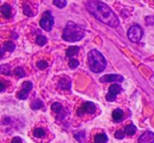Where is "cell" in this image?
Instances as JSON below:
<instances>
[{
	"label": "cell",
	"mask_w": 154,
	"mask_h": 143,
	"mask_svg": "<svg viewBox=\"0 0 154 143\" xmlns=\"http://www.w3.org/2000/svg\"><path fill=\"white\" fill-rule=\"evenodd\" d=\"M86 7L97 20L103 23L111 28H116L119 25V20L116 14L110 9V7H108L100 0H88L86 2Z\"/></svg>",
	"instance_id": "obj_1"
},
{
	"label": "cell",
	"mask_w": 154,
	"mask_h": 143,
	"mask_svg": "<svg viewBox=\"0 0 154 143\" xmlns=\"http://www.w3.org/2000/svg\"><path fill=\"white\" fill-rule=\"evenodd\" d=\"M85 37V31L82 26L77 25L73 21H69L62 33V39L68 42H75L82 40Z\"/></svg>",
	"instance_id": "obj_2"
},
{
	"label": "cell",
	"mask_w": 154,
	"mask_h": 143,
	"mask_svg": "<svg viewBox=\"0 0 154 143\" xmlns=\"http://www.w3.org/2000/svg\"><path fill=\"white\" fill-rule=\"evenodd\" d=\"M88 64L92 72L101 73L107 66V61L100 52H98L97 49H92L88 55Z\"/></svg>",
	"instance_id": "obj_3"
},
{
	"label": "cell",
	"mask_w": 154,
	"mask_h": 143,
	"mask_svg": "<svg viewBox=\"0 0 154 143\" xmlns=\"http://www.w3.org/2000/svg\"><path fill=\"white\" fill-rule=\"evenodd\" d=\"M143 35V28L138 25V24H135L132 25L128 31V38L130 39L132 42H138L141 39Z\"/></svg>",
	"instance_id": "obj_4"
},
{
	"label": "cell",
	"mask_w": 154,
	"mask_h": 143,
	"mask_svg": "<svg viewBox=\"0 0 154 143\" xmlns=\"http://www.w3.org/2000/svg\"><path fill=\"white\" fill-rule=\"evenodd\" d=\"M40 26L43 28L45 31L47 32H50V31L53 28V25H54V18L53 16L51 15L50 12H45L43 17L40 19V22H39Z\"/></svg>",
	"instance_id": "obj_5"
},
{
	"label": "cell",
	"mask_w": 154,
	"mask_h": 143,
	"mask_svg": "<svg viewBox=\"0 0 154 143\" xmlns=\"http://www.w3.org/2000/svg\"><path fill=\"white\" fill-rule=\"evenodd\" d=\"M122 91V88L119 84H112L109 88V93H108L107 96H106L107 101H109V102L114 101L116 99V96H117Z\"/></svg>",
	"instance_id": "obj_6"
},
{
	"label": "cell",
	"mask_w": 154,
	"mask_h": 143,
	"mask_svg": "<svg viewBox=\"0 0 154 143\" xmlns=\"http://www.w3.org/2000/svg\"><path fill=\"white\" fill-rule=\"evenodd\" d=\"M32 88H33L32 82H30V81L24 82V83L22 84V90L17 94V97L19 99H21V100H23V99H26L29 97V94H30V92L32 91Z\"/></svg>",
	"instance_id": "obj_7"
},
{
	"label": "cell",
	"mask_w": 154,
	"mask_h": 143,
	"mask_svg": "<svg viewBox=\"0 0 154 143\" xmlns=\"http://www.w3.org/2000/svg\"><path fill=\"white\" fill-rule=\"evenodd\" d=\"M96 111V106L93 102H86L77 112V115L82 116L85 114H93Z\"/></svg>",
	"instance_id": "obj_8"
},
{
	"label": "cell",
	"mask_w": 154,
	"mask_h": 143,
	"mask_svg": "<svg viewBox=\"0 0 154 143\" xmlns=\"http://www.w3.org/2000/svg\"><path fill=\"white\" fill-rule=\"evenodd\" d=\"M99 80H100V82H103V83H107V82H122L124 81V77L120 75L111 74V75H105Z\"/></svg>",
	"instance_id": "obj_9"
},
{
	"label": "cell",
	"mask_w": 154,
	"mask_h": 143,
	"mask_svg": "<svg viewBox=\"0 0 154 143\" xmlns=\"http://www.w3.org/2000/svg\"><path fill=\"white\" fill-rule=\"evenodd\" d=\"M154 142V134L151 132H145L138 138V143H153Z\"/></svg>",
	"instance_id": "obj_10"
},
{
	"label": "cell",
	"mask_w": 154,
	"mask_h": 143,
	"mask_svg": "<svg viewBox=\"0 0 154 143\" xmlns=\"http://www.w3.org/2000/svg\"><path fill=\"white\" fill-rule=\"evenodd\" d=\"M58 88L60 90H63V91H66V90H70L71 88V80L69 78H61L58 82Z\"/></svg>",
	"instance_id": "obj_11"
},
{
	"label": "cell",
	"mask_w": 154,
	"mask_h": 143,
	"mask_svg": "<svg viewBox=\"0 0 154 143\" xmlns=\"http://www.w3.org/2000/svg\"><path fill=\"white\" fill-rule=\"evenodd\" d=\"M52 111L53 112H55L56 114H57L58 116H61V118L62 117H64V114H63V107H62V105L60 104L59 102H55V103H53L52 104Z\"/></svg>",
	"instance_id": "obj_12"
},
{
	"label": "cell",
	"mask_w": 154,
	"mask_h": 143,
	"mask_svg": "<svg viewBox=\"0 0 154 143\" xmlns=\"http://www.w3.org/2000/svg\"><path fill=\"white\" fill-rule=\"evenodd\" d=\"M112 117H113V120L115 122H120L122 119H124V112L120 109H116L113 111V114H112Z\"/></svg>",
	"instance_id": "obj_13"
},
{
	"label": "cell",
	"mask_w": 154,
	"mask_h": 143,
	"mask_svg": "<svg viewBox=\"0 0 154 143\" xmlns=\"http://www.w3.org/2000/svg\"><path fill=\"white\" fill-rule=\"evenodd\" d=\"M78 52H79V46H70L66 52V57H69L70 59H72V58L74 57Z\"/></svg>",
	"instance_id": "obj_14"
},
{
	"label": "cell",
	"mask_w": 154,
	"mask_h": 143,
	"mask_svg": "<svg viewBox=\"0 0 154 143\" xmlns=\"http://www.w3.org/2000/svg\"><path fill=\"white\" fill-rule=\"evenodd\" d=\"M1 13H2V15L5 16V18H10L12 15V9L11 7H10L9 4H2V7H1Z\"/></svg>",
	"instance_id": "obj_15"
},
{
	"label": "cell",
	"mask_w": 154,
	"mask_h": 143,
	"mask_svg": "<svg viewBox=\"0 0 154 143\" xmlns=\"http://www.w3.org/2000/svg\"><path fill=\"white\" fill-rule=\"evenodd\" d=\"M94 141H95V143H107L108 136L106 134H103V133H101V134H97L94 138Z\"/></svg>",
	"instance_id": "obj_16"
},
{
	"label": "cell",
	"mask_w": 154,
	"mask_h": 143,
	"mask_svg": "<svg viewBox=\"0 0 154 143\" xmlns=\"http://www.w3.org/2000/svg\"><path fill=\"white\" fill-rule=\"evenodd\" d=\"M135 132H136V127H135L134 124H129V125L125 128V133H126L128 136H132V135H134Z\"/></svg>",
	"instance_id": "obj_17"
},
{
	"label": "cell",
	"mask_w": 154,
	"mask_h": 143,
	"mask_svg": "<svg viewBox=\"0 0 154 143\" xmlns=\"http://www.w3.org/2000/svg\"><path fill=\"white\" fill-rule=\"evenodd\" d=\"M15 47H16V45L13 41H7V42L5 43V45H3V49L8 52H13L14 49H15Z\"/></svg>",
	"instance_id": "obj_18"
},
{
	"label": "cell",
	"mask_w": 154,
	"mask_h": 143,
	"mask_svg": "<svg viewBox=\"0 0 154 143\" xmlns=\"http://www.w3.org/2000/svg\"><path fill=\"white\" fill-rule=\"evenodd\" d=\"M31 107H32L33 109H41V107H43L42 101L39 100V99H36V100H34L32 102V104H31Z\"/></svg>",
	"instance_id": "obj_19"
},
{
	"label": "cell",
	"mask_w": 154,
	"mask_h": 143,
	"mask_svg": "<svg viewBox=\"0 0 154 143\" xmlns=\"http://www.w3.org/2000/svg\"><path fill=\"white\" fill-rule=\"evenodd\" d=\"M47 42H48V40H47V38H45V36H42V35H39V36H37V38H36V43H37L38 45L42 46V45L47 44Z\"/></svg>",
	"instance_id": "obj_20"
},
{
	"label": "cell",
	"mask_w": 154,
	"mask_h": 143,
	"mask_svg": "<svg viewBox=\"0 0 154 143\" xmlns=\"http://www.w3.org/2000/svg\"><path fill=\"white\" fill-rule=\"evenodd\" d=\"M74 137L77 139V140L79 141V143H85V140H86V135H85L84 132L76 133V134L74 135Z\"/></svg>",
	"instance_id": "obj_21"
},
{
	"label": "cell",
	"mask_w": 154,
	"mask_h": 143,
	"mask_svg": "<svg viewBox=\"0 0 154 143\" xmlns=\"http://www.w3.org/2000/svg\"><path fill=\"white\" fill-rule=\"evenodd\" d=\"M23 13L26 14V16H29V17H32V16L35 15V13H34V12H32L31 7H29L26 3H24V4H23Z\"/></svg>",
	"instance_id": "obj_22"
},
{
	"label": "cell",
	"mask_w": 154,
	"mask_h": 143,
	"mask_svg": "<svg viewBox=\"0 0 154 143\" xmlns=\"http://www.w3.org/2000/svg\"><path fill=\"white\" fill-rule=\"evenodd\" d=\"M45 130L43 128H36L34 130V136L36 138H42V137H45Z\"/></svg>",
	"instance_id": "obj_23"
},
{
	"label": "cell",
	"mask_w": 154,
	"mask_h": 143,
	"mask_svg": "<svg viewBox=\"0 0 154 143\" xmlns=\"http://www.w3.org/2000/svg\"><path fill=\"white\" fill-rule=\"evenodd\" d=\"M0 73L5 74V75H10L11 74V70H10V66L8 64H2L0 66Z\"/></svg>",
	"instance_id": "obj_24"
},
{
	"label": "cell",
	"mask_w": 154,
	"mask_h": 143,
	"mask_svg": "<svg viewBox=\"0 0 154 143\" xmlns=\"http://www.w3.org/2000/svg\"><path fill=\"white\" fill-rule=\"evenodd\" d=\"M53 3H54V5H55V7H59V9H63V7L66 5V0H54Z\"/></svg>",
	"instance_id": "obj_25"
},
{
	"label": "cell",
	"mask_w": 154,
	"mask_h": 143,
	"mask_svg": "<svg viewBox=\"0 0 154 143\" xmlns=\"http://www.w3.org/2000/svg\"><path fill=\"white\" fill-rule=\"evenodd\" d=\"M15 75L18 78H23L26 76V72H24V70L22 67H17L15 70Z\"/></svg>",
	"instance_id": "obj_26"
},
{
	"label": "cell",
	"mask_w": 154,
	"mask_h": 143,
	"mask_svg": "<svg viewBox=\"0 0 154 143\" xmlns=\"http://www.w3.org/2000/svg\"><path fill=\"white\" fill-rule=\"evenodd\" d=\"M79 65V62H78V60L74 59V58H72V59H70V61H69V66H70V68H76L77 66Z\"/></svg>",
	"instance_id": "obj_27"
},
{
	"label": "cell",
	"mask_w": 154,
	"mask_h": 143,
	"mask_svg": "<svg viewBox=\"0 0 154 143\" xmlns=\"http://www.w3.org/2000/svg\"><path fill=\"white\" fill-rule=\"evenodd\" d=\"M37 67L39 70H45V68L48 67V62L45 61H38L37 62Z\"/></svg>",
	"instance_id": "obj_28"
},
{
	"label": "cell",
	"mask_w": 154,
	"mask_h": 143,
	"mask_svg": "<svg viewBox=\"0 0 154 143\" xmlns=\"http://www.w3.org/2000/svg\"><path fill=\"white\" fill-rule=\"evenodd\" d=\"M125 135H126V133H124L122 130H117V132L115 133V138L116 139H122L125 137Z\"/></svg>",
	"instance_id": "obj_29"
},
{
	"label": "cell",
	"mask_w": 154,
	"mask_h": 143,
	"mask_svg": "<svg viewBox=\"0 0 154 143\" xmlns=\"http://www.w3.org/2000/svg\"><path fill=\"white\" fill-rule=\"evenodd\" d=\"M12 143H22V140L19 137H15V138H13V140H12Z\"/></svg>",
	"instance_id": "obj_30"
},
{
	"label": "cell",
	"mask_w": 154,
	"mask_h": 143,
	"mask_svg": "<svg viewBox=\"0 0 154 143\" xmlns=\"http://www.w3.org/2000/svg\"><path fill=\"white\" fill-rule=\"evenodd\" d=\"M1 91H5V83H3V82H1Z\"/></svg>",
	"instance_id": "obj_31"
}]
</instances>
